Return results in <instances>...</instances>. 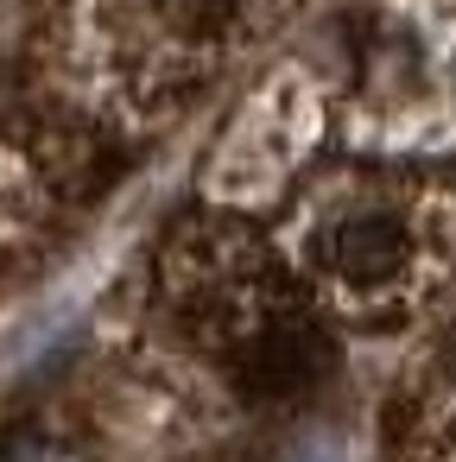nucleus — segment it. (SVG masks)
I'll list each match as a JSON object with an SVG mask.
<instances>
[{"label":"nucleus","mask_w":456,"mask_h":462,"mask_svg":"<svg viewBox=\"0 0 456 462\" xmlns=\"http://www.w3.org/2000/svg\"><path fill=\"white\" fill-rule=\"evenodd\" d=\"M0 462H64L51 443H39V437H14L7 449H0Z\"/></svg>","instance_id":"f03ea898"},{"label":"nucleus","mask_w":456,"mask_h":462,"mask_svg":"<svg viewBox=\"0 0 456 462\" xmlns=\"http://www.w3.org/2000/svg\"><path fill=\"white\" fill-rule=\"evenodd\" d=\"M336 266L349 273V279H386L393 266H399V254H405V235H399V222L386 216V209H361V216H349L342 228H336Z\"/></svg>","instance_id":"f257e3e1"}]
</instances>
